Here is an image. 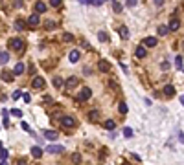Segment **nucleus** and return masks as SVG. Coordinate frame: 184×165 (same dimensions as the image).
Listing matches in <instances>:
<instances>
[{"label": "nucleus", "instance_id": "nucleus-1", "mask_svg": "<svg viewBox=\"0 0 184 165\" xmlns=\"http://www.w3.org/2000/svg\"><path fill=\"white\" fill-rule=\"evenodd\" d=\"M44 150H46L48 154H59V152L64 150V147H63V145H55V143H52V145L44 147Z\"/></svg>", "mask_w": 184, "mask_h": 165}, {"label": "nucleus", "instance_id": "nucleus-2", "mask_svg": "<svg viewBox=\"0 0 184 165\" xmlns=\"http://www.w3.org/2000/svg\"><path fill=\"white\" fill-rule=\"evenodd\" d=\"M90 95H92V90H90L89 86H85L83 90L79 92V95H78V101H86V99H89Z\"/></svg>", "mask_w": 184, "mask_h": 165}, {"label": "nucleus", "instance_id": "nucleus-3", "mask_svg": "<svg viewBox=\"0 0 184 165\" xmlns=\"http://www.w3.org/2000/svg\"><path fill=\"white\" fill-rule=\"evenodd\" d=\"M61 125H63L64 128H72V127L75 125V121H74V117H70V116H64V117H61Z\"/></svg>", "mask_w": 184, "mask_h": 165}, {"label": "nucleus", "instance_id": "nucleus-4", "mask_svg": "<svg viewBox=\"0 0 184 165\" xmlns=\"http://www.w3.org/2000/svg\"><path fill=\"white\" fill-rule=\"evenodd\" d=\"M9 46H11L13 50H17V51H22L24 50V42L20 40V39H13L11 42H9Z\"/></svg>", "mask_w": 184, "mask_h": 165}, {"label": "nucleus", "instance_id": "nucleus-5", "mask_svg": "<svg viewBox=\"0 0 184 165\" xmlns=\"http://www.w3.org/2000/svg\"><path fill=\"white\" fill-rule=\"evenodd\" d=\"M39 22H41V18H39L37 13H31V15L28 17V24H30V26H39Z\"/></svg>", "mask_w": 184, "mask_h": 165}, {"label": "nucleus", "instance_id": "nucleus-6", "mask_svg": "<svg viewBox=\"0 0 184 165\" xmlns=\"http://www.w3.org/2000/svg\"><path fill=\"white\" fill-rule=\"evenodd\" d=\"M44 79H42V77H35V79H33V83H31V86H33V88H44Z\"/></svg>", "mask_w": 184, "mask_h": 165}, {"label": "nucleus", "instance_id": "nucleus-7", "mask_svg": "<svg viewBox=\"0 0 184 165\" xmlns=\"http://www.w3.org/2000/svg\"><path fill=\"white\" fill-rule=\"evenodd\" d=\"M179 26H180V22H179V18L175 17V18H173V20L169 22V26H168V29H169V31H177V29H179Z\"/></svg>", "mask_w": 184, "mask_h": 165}, {"label": "nucleus", "instance_id": "nucleus-8", "mask_svg": "<svg viewBox=\"0 0 184 165\" xmlns=\"http://www.w3.org/2000/svg\"><path fill=\"white\" fill-rule=\"evenodd\" d=\"M57 136H59V134H57L55 130H46V132H44V138H46V139H50V141H55V139H57Z\"/></svg>", "mask_w": 184, "mask_h": 165}, {"label": "nucleus", "instance_id": "nucleus-9", "mask_svg": "<svg viewBox=\"0 0 184 165\" xmlns=\"http://www.w3.org/2000/svg\"><path fill=\"white\" fill-rule=\"evenodd\" d=\"M162 90H164V94H166L168 97H171L173 94H175V86H173V84H166L164 88H162Z\"/></svg>", "mask_w": 184, "mask_h": 165}, {"label": "nucleus", "instance_id": "nucleus-10", "mask_svg": "<svg viewBox=\"0 0 184 165\" xmlns=\"http://www.w3.org/2000/svg\"><path fill=\"white\" fill-rule=\"evenodd\" d=\"M35 13L39 15V13H46V4L44 2H37L35 4Z\"/></svg>", "mask_w": 184, "mask_h": 165}, {"label": "nucleus", "instance_id": "nucleus-11", "mask_svg": "<svg viewBox=\"0 0 184 165\" xmlns=\"http://www.w3.org/2000/svg\"><path fill=\"white\" fill-rule=\"evenodd\" d=\"M146 53H147V51H146V46H138V48H136V51H134V55H136L138 59H144V57H146Z\"/></svg>", "mask_w": 184, "mask_h": 165}, {"label": "nucleus", "instance_id": "nucleus-12", "mask_svg": "<svg viewBox=\"0 0 184 165\" xmlns=\"http://www.w3.org/2000/svg\"><path fill=\"white\" fill-rule=\"evenodd\" d=\"M13 73H15V75L24 73V64H22V62H17V64H15V68H13Z\"/></svg>", "mask_w": 184, "mask_h": 165}, {"label": "nucleus", "instance_id": "nucleus-13", "mask_svg": "<svg viewBox=\"0 0 184 165\" xmlns=\"http://www.w3.org/2000/svg\"><path fill=\"white\" fill-rule=\"evenodd\" d=\"M31 156H33V158H41L42 156V149L41 147H31Z\"/></svg>", "mask_w": 184, "mask_h": 165}, {"label": "nucleus", "instance_id": "nucleus-14", "mask_svg": "<svg viewBox=\"0 0 184 165\" xmlns=\"http://www.w3.org/2000/svg\"><path fill=\"white\" fill-rule=\"evenodd\" d=\"M144 44H146L147 48H153V46H157V39H155V37H147V39L144 40Z\"/></svg>", "mask_w": 184, "mask_h": 165}, {"label": "nucleus", "instance_id": "nucleus-15", "mask_svg": "<svg viewBox=\"0 0 184 165\" xmlns=\"http://www.w3.org/2000/svg\"><path fill=\"white\" fill-rule=\"evenodd\" d=\"M98 68H100L101 72H109V70H111V64L107 62V61H100V64H98Z\"/></svg>", "mask_w": 184, "mask_h": 165}, {"label": "nucleus", "instance_id": "nucleus-16", "mask_svg": "<svg viewBox=\"0 0 184 165\" xmlns=\"http://www.w3.org/2000/svg\"><path fill=\"white\" fill-rule=\"evenodd\" d=\"M75 84H78V79H75V77H68V81H67V90H72Z\"/></svg>", "mask_w": 184, "mask_h": 165}, {"label": "nucleus", "instance_id": "nucleus-17", "mask_svg": "<svg viewBox=\"0 0 184 165\" xmlns=\"http://www.w3.org/2000/svg\"><path fill=\"white\" fill-rule=\"evenodd\" d=\"M68 57H70V61H72V62H78V61H79V51H78V50H72Z\"/></svg>", "mask_w": 184, "mask_h": 165}, {"label": "nucleus", "instance_id": "nucleus-18", "mask_svg": "<svg viewBox=\"0 0 184 165\" xmlns=\"http://www.w3.org/2000/svg\"><path fill=\"white\" fill-rule=\"evenodd\" d=\"M24 28H26V22H24V20H20V18H17V20H15V29L22 31Z\"/></svg>", "mask_w": 184, "mask_h": 165}, {"label": "nucleus", "instance_id": "nucleus-19", "mask_svg": "<svg viewBox=\"0 0 184 165\" xmlns=\"http://www.w3.org/2000/svg\"><path fill=\"white\" fill-rule=\"evenodd\" d=\"M120 37H122V39H129V29H127V26H120Z\"/></svg>", "mask_w": 184, "mask_h": 165}, {"label": "nucleus", "instance_id": "nucleus-20", "mask_svg": "<svg viewBox=\"0 0 184 165\" xmlns=\"http://www.w3.org/2000/svg\"><path fill=\"white\" fill-rule=\"evenodd\" d=\"M114 127H116V121H114V119H107V121H105V128H107V130H112Z\"/></svg>", "mask_w": 184, "mask_h": 165}, {"label": "nucleus", "instance_id": "nucleus-21", "mask_svg": "<svg viewBox=\"0 0 184 165\" xmlns=\"http://www.w3.org/2000/svg\"><path fill=\"white\" fill-rule=\"evenodd\" d=\"M9 61V53L7 51H2V53H0V64H6Z\"/></svg>", "mask_w": 184, "mask_h": 165}, {"label": "nucleus", "instance_id": "nucleus-22", "mask_svg": "<svg viewBox=\"0 0 184 165\" xmlns=\"http://www.w3.org/2000/svg\"><path fill=\"white\" fill-rule=\"evenodd\" d=\"M72 161H74L75 165H79V163H81V154H79V152H74V154H72Z\"/></svg>", "mask_w": 184, "mask_h": 165}, {"label": "nucleus", "instance_id": "nucleus-23", "mask_svg": "<svg viewBox=\"0 0 184 165\" xmlns=\"http://www.w3.org/2000/svg\"><path fill=\"white\" fill-rule=\"evenodd\" d=\"M168 33H169V29H168V26H166V24L158 26V35H168Z\"/></svg>", "mask_w": 184, "mask_h": 165}, {"label": "nucleus", "instance_id": "nucleus-24", "mask_svg": "<svg viewBox=\"0 0 184 165\" xmlns=\"http://www.w3.org/2000/svg\"><path fill=\"white\" fill-rule=\"evenodd\" d=\"M64 83H63V79H61V77H53V86H55V88H61Z\"/></svg>", "mask_w": 184, "mask_h": 165}, {"label": "nucleus", "instance_id": "nucleus-25", "mask_svg": "<svg viewBox=\"0 0 184 165\" xmlns=\"http://www.w3.org/2000/svg\"><path fill=\"white\" fill-rule=\"evenodd\" d=\"M89 117H90L92 121H96V119L100 117V112H98V110H90V112H89Z\"/></svg>", "mask_w": 184, "mask_h": 165}, {"label": "nucleus", "instance_id": "nucleus-26", "mask_svg": "<svg viewBox=\"0 0 184 165\" xmlns=\"http://www.w3.org/2000/svg\"><path fill=\"white\" fill-rule=\"evenodd\" d=\"M2 79H4L6 83H11V81H13V77H11V73H7V72H4V73H2Z\"/></svg>", "mask_w": 184, "mask_h": 165}, {"label": "nucleus", "instance_id": "nucleus-27", "mask_svg": "<svg viewBox=\"0 0 184 165\" xmlns=\"http://www.w3.org/2000/svg\"><path fill=\"white\" fill-rule=\"evenodd\" d=\"M175 66H177V70H180V68H182V57H180V55H177V59H175Z\"/></svg>", "mask_w": 184, "mask_h": 165}, {"label": "nucleus", "instance_id": "nucleus-28", "mask_svg": "<svg viewBox=\"0 0 184 165\" xmlns=\"http://www.w3.org/2000/svg\"><path fill=\"white\" fill-rule=\"evenodd\" d=\"M123 136H125V138H133V128H129V127L123 128Z\"/></svg>", "mask_w": 184, "mask_h": 165}, {"label": "nucleus", "instance_id": "nucleus-29", "mask_svg": "<svg viewBox=\"0 0 184 165\" xmlns=\"http://www.w3.org/2000/svg\"><path fill=\"white\" fill-rule=\"evenodd\" d=\"M112 9L116 11V13H120V11H122V4L120 2H112Z\"/></svg>", "mask_w": 184, "mask_h": 165}, {"label": "nucleus", "instance_id": "nucleus-30", "mask_svg": "<svg viewBox=\"0 0 184 165\" xmlns=\"http://www.w3.org/2000/svg\"><path fill=\"white\" fill-rule=\"evenodd\" d=\"M11 114H13V116H17V117H22V110L13 108V110H11Z\"/></svg>", "mask_w": 184, "mask_h": 165}, {"label": "nucleus", "instance_id": "nucleus-31", "mask_svg": "<svg viewBox=\"0 0 184 165\" xmlns=\"http://www.w3.org/2000/svg\"><path fill=\"white\" fill-rule=\"evenodd\" d=\"M120 114H127V105L125 103H120Z\"/></svg>", "mask_w": 184, "mask_h": 165}, {"label": "nucleus", "instance_id": "nucleus-32", "mask_svg": "<svg viewBox=\"0 0 184 165\" xmlns=\"http://www.w3.org/2000/svg\"><path fill=\"white\" fill-rule=\"evenodd\" d=\"M98 37H100V40H107V39H109L105 31H100V33H98Z\"/></svg>", "mask_w": 184, "mask_h": 165}, {"label": "nucleus", "instance_id": "nucleus-33", "mask_svg": "<svg viewBox=\"0 0 184 165\" xmlns=\"http://www.w3.org/2000/svg\"><path fill=\"white\" fill-rule=\"evenodd\" d=\"M20 95H22V94H20V90H17V92H13V94H11V97H13V101H17V99H18Z\"/></svg>", "mask_w": 184, "mask_h": 165}, {"label": "nucleus", "instance_id": "nucleus-34", "mask_svg": "<svg viewBox=\"0 0 184 165\" xmlns=\"http://www.w3.org/2000/svg\"><path fill=\"white\" fill-rule=\"evenodd\" d=\"M59 4H61L59 0H50V6H52V7H59Z\"/></svg>", "mask_w": 184, "mask_h": 165}, {"label": "nucleus", "instance_id": "nucleus-35", "mask_svg": "<svg viewBox=\"0 0 184 165\" xmlns=\"http://www.w3.org/2000/svg\"><path fill=\"white\" fill-rule=\"evenodd\" d=\"M0 156H2V161H6V158H7V150H6V149H2V152H0Z\"/></svg>", "mask_w": 184, "mask_h": 165}, {"label": "nucleus", "instance_id": "nucleus-36", "mask_svg": "<svg viewBox=\"0 0 184 165\" xmlns=\"http://www.w3.org/2000/svg\"><path fill=\"white\" fill-rule=\"evenodd\" d=\"M90 4H92V6H101L103 0H90Z\"/></svg>", "mask_w": 184, "mask_h": 165}, {"label": "nucleus", "instance_id": "nucleus-37", "mask_svg": "<svg viewBox=\"0 0 184 165\" xmlns=\"http://www.w3.org/2000/svg\"><path fill=\"white\" fill-rule=\"evenodd\" d=\"M136 6V0H129L127 2V7H134Z\"/></svg>", "mask_w": 184, "mask_h": 165}, {"label": "nucleus", "instance_id": "nucleus-38", "mask_svg": "<svg viewBox=\"0 0 184 165\" xmlns=\"http://www.w3.org/2000/svg\"><path fill=\"white\" fill-rule=\"evenodd\" d=\"M63 39H64V40H72V39H74V37H72V35H70V33H64V35H63Z\"/></svg>", "mask_w": 184, "mask_h": 165}, {"label": "nucleus", "instance_id": "nucleus-39", "mask_svg": "<svg viewBox=\"0 0 184 165\" xmlns=\"http://www.w3.org/2000/svg\"><path fill=\"white\" fill-rule=\"evenodd\" d=\"M22 97H24V101H26V103H30V101H31V97H30V94H24Z\"/></svg>", "mask_w": 184, "mask_h": 165}, {"label": "nucleus", "instance_id": "nucleus-40", "mask_svg": "<svg viewBox=\"0 0 184 165\" xmlns=\"http://www.w3.org/2000/svg\"><path fill=\"white\" fill-rule=\"evenodd\" d=\"M169 68V62H162V70H168Z\"/></svg>", "mask_w": 184, "mask_h": 165}, {"label": "nucleus", "instance_id": "nucleus-41", "mask_svg": "<svg viewBox=\"0 0 184 165\" xmlns=\"http://www.w3.org/2000/svg\"><path fill=\"white\" fill-rule=\"evenodd\" d=\"M179 139H180V141L184 143V134H182V132H179Z\"/></svg>", "mask_w": 184, "mask_h": 165}, {"label": "nucleus", "instance_id": "nucleus-42", "mask_svg": "<svg viewBox=\"0 0 184 165\" xmlns=\"http://www.w3.org/2000/svg\"><path fill=\"white\" fill-rule=\"evenodd\" d=\"M180 103H182V106H184V95H180Z\"/></svg>", "mask_w": 184, "mask_h": 165}, {"label": "nucleus", "instance_id": "nucleus-43", "mask_svg": "<svg viewBox=\"0 0 184 165\" xmlns=\"http://www.w3.org/2000/svg\"><path fill=\"white\" fill-rule=\"evenodd\" d=\"M18 165H26V161H18Z\"/></svg>", "mask_w": 184, "mask_h": 165}, {"label": "nucleus", "instance_id": "nucleus-44", "mask_svg": "<svg viewBox=\"0 0 184 165\" xmlns=\"http://www.w3.org/2000/svg\"><path fill=\"white\" fill-rule=\"evenodd\" d=\"M0 165H7V161H0Z\"/></svg>", "mask_w": 184, "mask_h": 165}, {"label": "nucleus", "instance_id": "nucleus-45", "mask_svg": "<svg viewBox=\"0 0 184 165\" xmlns=\"http://www.w3.org/2000/svg\"><path fill=\"white\" fill-rule=\"evenodd\" d=\"M2 149H4V147H2V141H0V152H2Z\"/></svg>", "mask_w": 184, "mask_h": 165}, {"label": "nucleus", "instance_id": "nucleus-46", "mask_svg": "<svg viewBox=\"0 0 184 165\" xmlns=\"http://www.w3.org/2000/svg\"><path fill=\"white\" fill-rule=\"evenodd\" d=\"M182 70H184V68H182Z\"/></svg>", "mask_w": 184, "mask_h": 165}]
</instances>
